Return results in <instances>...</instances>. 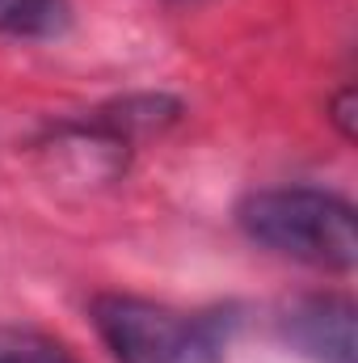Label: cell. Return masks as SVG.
<instances>
[{
	"label": "cell",
	"mask_w": 358,
	"mask_h": 363,
	"mask_svg": "<svg viewBox=\"0 0 358 363\" xmlns=\"http://www.w3.org/2000/svg\"><path fill=\"white\" fill-rule=\"evenodd\" d=\"M0 363H76L55 338L38 330H0Z\"/></svg>",
	"instance_id": "obj_5"
},
{
	"label": "cell",
	"mask_w": 358,
	"mask_h": 363,
	"mask_svg": "<svg viewBox=\"0 0 358 363\" xmlns=\"http://www.w3.org/2000/svg\"><path fill=\"white\" fill-rule=\"evenodd\" d=\"M72 21L68 0H0V34L8 38H55Z\"/></svg>",
	"instance_id": "obj_4"
},
{
	"label": "cell",
	"mask_w": 358,
	"mask_h": 363,
	"mask_svg": "<svg viewBox=\"0 0 358 363\" xmlns=\"http://www.w3.org/2000/svg\"><path fill=\"white\" fill-rule=\"evenodd\" d=\"M350 106H354V93L346 89V93H342V101H337V114H333V118L342 123V135H346V140L354 135V123H350Z\"/></svg>",
	"instance_id": "obj_6"
},
{
	"label": "cell",
	"mask_w": 358,
	"mask_h": 363,
	"mask_svg": "<svg viewBox=\"0 0 358 363\" xmlns=\"http://www.w3.org/2000/svg\"><path fill=\"white\" fill-rule=\"evenodd\" d=\"M236 220L249 241L282 258L325 271H354L358 262L354 207L337 194L308 190V186L258 190L236 207Z\"/></svg>",
	"instance_id": "obj_1"
},
{
	"label": "cell",
	"mask_w": 358,
	"mask_h": 363,
	"mask_svg": "<svg viewBox=\"0 0 358 363\" xmlns=\"http://www.w3.org/2000/svg\"><path fill=\"white\" fill-rule=\"evenodd\" d=\"M93 325L118 363H219L215 334L169 304L139 296H97Z\"/></svg>",
	"instance_id": "obj_2"
},
{
	"label": "cell",
	"mask_w": 358,
	"mask_h": 363,
	"mask_svg": "<svg viewBox=\"0 0 358 363\" xmlns=\"http://www.w3.org/2000/svg\"><path fill=\"white\" fill-rule=\"evenodd\" d=\"M287 338L321 363H354V304L316 296L287 313Z\"/></svg>",
	"instance_id": "obj_3"
}]
</instances>
